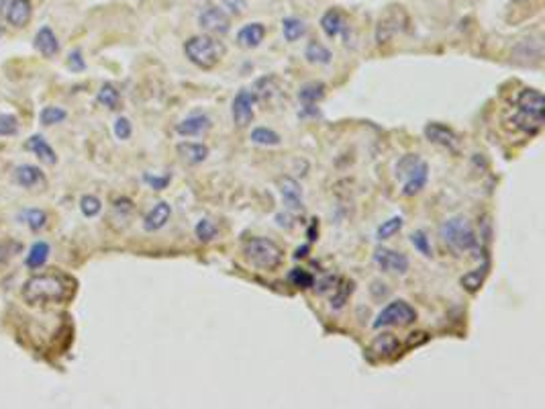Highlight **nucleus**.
<instances>
[{"label":"nucleus","mask_w":545,"mask_h":409,"mask_svg":"<svg viewBox=\"0 0 545 409\" xmlns=\"http://www.w3.org/2000/svg\"><path fill=\"white\" fill-rule=\"evenodd\" d=\"M19 133V121L15 115L10 113H0V135L2 137H10Z\"/></svg>","instance_id":"nucleus-41"},{"label":"nucleus","mask_w":545,"mask_h":409,"mask_svg":"<svg viewBox=\"0 0 545 409\" xmlns=\"http://www.w3.org/2000/svg\"><path fill=\"white\" fill-rule=\"evenodd\" d=\"M304 58L308 60L310 63H319V65H327V63L331 62V52L323 45V43H319V41H310L308 45H306V49H304Z\"/></svg>","instance_id":"nucleus-27"},{"label":"nucleus","mask_w":545,"mask_h":409,"mask_svg":"<svg viewBox=\"0 0 545 409\" xmlns=\"http://www.w3.org/2000/svg\"><path fill=\"white\" fill-rule=\"evenodd\" d=\"M325 91L327 88H325L323 82H308L299 91V98L303 100L304 105H317L325 98Z\"/></svg>","instance_id":"nucleus-29"},{"label":"nucleus","mask_w":545,"mask_h":409,"mask_svg":"<svg viewBox=\"0 0 545 409\" xmlns=\"http://www.w3.org/2000/svg\"><path fill=\"white\" fill-rule=\"evenodd\" d=\"M243 254L247 262L260 270H276L284 260L282 248L268 238H251L249 242H245Z\"/></svg>","instance_id":"nucleus-4"},{"label":"nucleus","mask_w":545,"mask_h":409,"mask_svg":"<svg viewBox=\"0 0 545 409\" xmlns=\"http://www.w3.org/2000/svg\"><path fill=\"white\" fill-rule=\"evenodd\" d=\"M488 268H490V264L486 262V264H482L480 268L470 270L468 275H464V277L459 279V283H461V286H464L468 293H476V291H480V286L484 284L486 277H488Z\"/></svg>","instance_id":"nucleus-25"},{"label":"nucleus","mask_w":545,"mask_h":409,"mask_svg":"<svg viewBox=\"0 0 545 409\" xmlns=\"http://www.w3.org/2000/svg\"><path fill=\"white\" fill-rule=\"evenodd\" d=\"M337 277H327V279H323V281H319L317 283V291L321 293V295H325L327 291H333V286L337 284Z\"/></svg>","instance_id":"nucleus-48"},{"label":"nucleus","mask_w":545,"mask_h":409,"mask_svg":"<svg viewBox=\"0 0 545 409\" xmlns=\"http://www.w3.org/2000/svg\"><path fill=\"white\" fill-rule=\"evenodd\" d=\"M419 162H421V157L417 156V154H406V156H402L398 160V164H396V176H398V178H404Z\"/></svg>","instance_id":"nucleus-42"},{"label":"nucleus","mask_w":545,"mask_h":409,"mask_svg":"<svg viewBox=\"0 0 545 409\" xmlns=\"http://www.w3.org/2000/svg\"><path fill=\"white\" fill-rule=\"evenodd\" d=\"M282 33H284V39L294 43L297 39H301L304 33H306V25H304L303 19H297V17H286L282 21Z\"/></svg>","instance_id":"nucleus-30"},{"label":"nucleus","mask_w":545,"mask_h":409,"mask_svg":"<svg viewBox=\"0 0 545 409\" xmlns=\"http://www.w3.org/2000/svg\"><path fill=\"white\" fill-rule=\"evenodd\" d=\"M288 281L294 284L297 288H313L315 286V277L310 275V272H306L303 268H294V270H290V275H288Z\"/></svg>","instance_id":"nucleus-38"},{"label":"nucleus","mask_w":545,"mask_h":409,"mask_svg":"<svg viewBox=\"0 0 545 409\" xmlns=\"http://www.w3.org/2000/svg\"><path fill=\"white\" fill-rule=\"evenodd\" d=\"M198 27L209 35H225L231 29V19L229 15L219 8V6H207L198 15Z\"/></svg>","instance_id":"nucleus-8"},{"label":"nucleus","mask_w":545,"mask_h":409,"mask_svg":"<svg viewBox=\"0 0 545 409\" xmlns=\"http://www.w3.org/2000/svg\"><path fill=\"white\" fill-rule=\"evenodd\" d=\"M143 183H145L148 187H152L153 190H164L170 183H172V176H170V174L157 176V174H150V172H145V174H143Z\"/></svg>","instance_id":"nucleus-43"},{"label":"nucleus","mask_w":545,"mask_h":409,"mask_svg":"<svg viewBox=\"0 0 545 409\" xmlns=\"http://www.w3.org/2000/svg\"><path fill=\"white\" fill-rule=\"evenodd\" d=\"M251 141H253V144H258V146L276 148V146H280V144H282V137H280L276 131L268 129V127H255V129L251 131Z\"/></svg>","instance_id":"nucleus-31"},{"label":"nucleus","mask_w":545,"mask_h":409,"mask_svg":"<svg viewBox=\"0 0 545 409\" xmlns=\"http://www.w3.org/2000/svg\"><path fill=\"white\" fill-rule=\"evenodd\" d=\"M545 115H535V113H525V111H516V115L513 117V123H515L516 129L529 133V135H535L542 127H544Z\"/></svg>","instance_id":"nucleus-24"},{"label":"nucleus","mask_w":545,"mask_h":409,"mask_svg":"<svg viewBox=\"0 0 545 409\" xmlns=\"http://www.w3.org/2000/svg\"><path fill=\"white\" fill-rule=\"evenodd\" d=\"M411 244L415 246V250L419 254H423L425 258H431L433 256V248H431V242L427 238L423 229H417L413 236H411Z\"/></svg>","instance_id":"nucleus-40"},{"label":"nucleus","mask_w":545,"mask_h":409,"mask_svg":"<svg viewBox=\"0 0 545 409\" xmlns=\"http://www.w3.org/2000/svg\"><path fill=\"white\" fill-rule=\"evenodd\" d=\"M374 262L382 272H394V275H406L411 262L406 258V254L396 252L390 248H376L374 250Z\"/></svg>","instance_id":"nucleus-7"},{"label":"nucleus","mask_w":545,"mask_h":409,"mask_svg":"<svg viewBox=\"0 0 545 409\" xmlns=\"http://www.w3.org/2000/svg\"><path fill=\"white\" fill-rule=\"evenodd\" d=\"M398 350H400V342H398V338H396L394 334H390V332H384V334L376 336L374 342L370 344V354L376 356V358H380V360L393 358V356L398 354Z\"/></svg>","instance_id":"nucleus-14"},{"label":"nucleus","mask_w":545,"mask_h":409,"mask_svg":"<svg viewBox=\"0 0 545 409\" xmlns=\"http://www.w3.org/2000/svg\"><path fill=\"white\" fill-rule=\"evenodd\" d=\"M33 45L35 49L43 56V58H54L58 56L60 52V41H58V35L54 33L52 27H41L35 39H33Z\"/></svg>","instance_id":"nucleus-16"},{"label":"nucleus","mask_w":545,"mask_h":409,"mask_svg":"<svg viewBox=\"0 0 545 409\" xmlns=\"http://www.w3.org/2000/svg\"><path fill=\"white\" fill-rule=\"evenodd\" d=\"M306 252H308V246L299 248V250H297V258H304V256H306Z\"/></svg>","instance_id":"nucleus-50"},{"label":"nucleus","mask_w":545,"mask_h":409,"mask_svg":"<svg viewBox=\"0 0 545 409\" xmlns=\"http://www.w3.org/2000/svg\"><path fill=\"white\" fill-rule=\"evenodd\" d=\"M308 242H315L317 240V236H319V221L317 219H313V223H310V227H308Z\"/></svg>","instance_id":"nucleus-49"},{"label":"nucleus","mask_w":545,"mask_h":409,"mask_svg":"<svg viewBox=\"0 0 545 409\" xmlns=\"http://www.w3.org/2000/svg\"><path fill=\"white\" fill-rule=\"evenodd\" d=\"M321 29L323 33L329 37V39H335V37H339V35H343L345 29H347V23H345V19H343V15L339 13V10H327L323 17H321Z\"/></svg>","instance_id":"nucleus-23"},{"label":"nucleus","mask_w":545,"mask_h":409,"mask_svg":"<svg viewBox=\"0 0 545 409\" xmlns=\"http://www.w3.org/2000/svg\"><path fill=\"white\" fill-rule=\"evenodd\" d=\"M21 219L29 225V229L39 231V229H43V227L47 225V213L41 211V209H27V211L21 215Z\"/></svg>","instance_id":"nucleus-34"},{"label":"nucleus","mask_w":545,"mask_h":409,"mask_svg":"<svg viewBox=\"0 0 545 409\" xmlns=\"http://www.w3.org/2000/svg\"><path fill=\"white\" fill-rule=\"evenodd\" d=\"M4 15H6V21H8L10 27H15V29L27 27L31 15H33L31 0H10L4 8Z\"/></svg>","instance_id":"nucleus-11"},{"label":"nucleus","mask_w":545,"mask_h":409,"mask_svg":"<svg viewBox=\"0 0 545 409\" xmlns=\"http://www.w3.org/2000/svg\"><path fill=\"white\" fill-rule=\"evenodd\" d=\"M23 252V244L17 240H2L0 242V264H6L10 258Z\"/></svg>","instance_id":"nucleus-39"},{"label":"nucleus","mask_w":545,"mask_h":409,"mask_svg":"<svg viewBox=\"0 0 545 409\" xmlns=\"http://www.w3.org/2000/svg\"><path fill=\"white\" fill-rule=\"evenodd\" d=\"M429 180V166L427 162H419L406 176H404V185H402V196H415L417 192L425 189Z\"/></svg>","instance_id":"nucleus-13"},{"label":"nucleus","mask_w":545,"mask_h":409,"mask_svg":"<svg viewBox=\"0 0 545 409\" xmlns=\"http://www.w3.org/2000/svg\"><path fill=\"white\" fill-rule=\"evenodd\" d=\"M417 309L413 305H409L406 301H393L388 303L378 317L374 319L372 327L380 330V327H388V325H398V327H406L413 325L417 321Z\"/></svg>","instance_id":"nucleus-5"},{"label":"nucleus","mask_w":545,"mask_h":409,"mask_svg":"<svg viewBox=\"0 0 545 409\" xmlns=\"http://www.w3.org/2000/svg\"><path fill=\"white\" fill-rule=\"evenodd\" d=\"M264 37H266V27L262 23H249V25H243L237 33V43L243 49H255L262 45Z\"/></svg>","instance_id":"nucleus-20"},{"label":"nucleus","mask_w":545,"mask_h":409,"mask_svg":"<svg viewBox=\"0 0 545 409\" xmlns=\"http://www.w3.org/2000/svg\"><path fill=\"white\" fill-rule=\"evenodd\" d=\"M15 178L23 189H35V187H43L45 185V176L37 166L31 164H21L15 168Z\"/></svg>","instance_id":"nucleus-21"},{"label":"nucleus","mask_w":545,"mask_h":409,"mask_svg":"<svg viewBox=\"0 0 545 409\" xmlns=\"http://www.w3.org/2000/svg\"><path fill=\"white\" fill-rule=\"evenodd\" d=\"M4 8H6V0H0V13H2Z\"/></svg>","instance_id":"nucleus-51"},{"label":"nucleus","mask_w":545,"mask_h":409,"mask_svg":"<svg viewBox=\"0 0 545 409\" xmlns=\"http://www.w3.org/2000/svg\"><path fill=\"white\" fill-rule=\"evenodd\" d=\"M513 2H523V0H513Z\"/></svg>","instance_id":"nucleus-52"},{"label":"nucleus","mask_w":545,"mask_h":409,"mask_svg":"<svg viewBox=\"0 0 545 409\" xmlns=\"http://www.w3.org/2000/svg\"><path fill=\"white\" fill-rule=\"evenodd\" d=\"M402 225H404V219L400 215H394L390 219L382 221V225H378V229H376V238L380 242L382 240H390L393 236H396L402 229Z\"/></svg>","instance_id":"nucleus-33"},{"label":"nucleus","mask_w":545,"mask_h":409,"mask_svg":"<svg viewBox=\"0 0 545 409\" xmlns=\"http://www.w3.org/2000/svg\"><path fill=\"white\" fill-rule=\"evenodd\" d=\"M212 127V121L207 115H190L184 121L176 125V133L182 137H192V135H205Z\"/></svg>","instance_id":"nucleus-19"},{"label":"nucleus","mask_w":545,"mask_h":409,"mask_svg":"<svg viewBox=\"0 0 545 409\" xmlns=\"http://www.w3.org/2000/svg\"><path fill=\"white\" fill-rule=\"evenodd\" d=\"M80 211H82L84 217H96V215L102 211V203H100V199L94 196V194H84V196L80 199Z\"/></svg>","instance_id":"nucleus-37"},{"label":"nucleus","mask_w":545,"mask_h":409,"mask_svg":"<svg viewBox=\"0 0 545 409\" xmlns=\"http://www.w3.org/2000/svg\"><path fill=\"white\" fill-rule=\"evenodd\" d=\"M96 100H98L102 107L115 111V109H119V105H121V95H119V91H117L113 84L106 82V84L100 86V91H98V95H96Z\"/></svg>","instance_id":"nucleus-32"},{"label":"nucleus","mask_w":545,"mask_h":409,"mask_svg":"<svg viewBox=\"0 0 545 409\" xmlns=\"http://www.w3.org/2000/svg\"><path fill=\"white\" fill-rule=\"evenodd\" d=\"M176 152H178V156L182 157V162H186L188 166H198V164H203L209 154H211V150L205 146V144H192V141H182L176 146Z\"/></svg>","instance_id":"nucleus-18"},{"label":"nucleus","mask_w":545,"mask_h":409,"mask_svg":"<svg viewBox=\"0 0 545 409\" xmlns=\"http://www.w3.org/2000/svg\"><path fill=\"white\" fill-rule=\"evenodd\" d=\"M25 148H27L29 152H33V154L39 157L41 162L49 164V166L58 164V154H56V150L45 141L43 135H31L29 139L25 141Z\"/></svg>","instance_id":"nucleus-22"},{"label":"nucleus","mask_w":545,"mask_h":409,"mask_svg":"<svg viewBox=\"0 0 545 409\" xmlns=\"http://www.w3.org/2000/svg\"><path fill=\"white\" fill-rule=\"evenodd\" d=\"M352 293H354V283H352V281H345V279H339L337 284L333 286V291H331V307L337 309V311L343 309L345 303L349 301Z\"/></svg>","instance_id":"nucleus-26"},{"label":"nucleus","mask_w":545,"mask_h":409,"mask_svg":"<svg viewBox=\"0 0 545 409\" xmlns=\"http://www.w3.org/2000/svg\"><path fill=\"white\" fill-rule=\"evenodd\" d=\"M402 8L400 6H393L380 21H378V27H376V41L380 45L388 43L393 39L396 33L402 31V25H400V17H402Z\"/></svg>","instance_id":"nucleus-10"},{"label":"nucleus","mask_w":545,"mask_h":409,"mask_svg":"<svg viewBox=\"0 0 545 409\" xmlns=\"http://www.w3.org/2000/svg\"><path fill=\"white\" fill-rule=\"evenodd\" d=\"M516 111L545 115L544 95H542L539 91H535V88H523V91L516 95Z\"/></svg>","instance_id":"nucleus-15"},{"label":"nucleus","mask_w":545,"mask_h":409,"mask_svg":"<svg viewBox=\"0 0 545 409\" xmlns=\"http://www.w3.org/2000/svg\"><path fill=\"white\" fill-rule=\"evenodd\" d=\"M65 117H68V113L60 107H45L39 115V121H41V125H58Z\"/></svg>","instance_id":"nucleus-36"},{"label":"nucleus","mask_w":545,"mask_h":409,"mask_svg":"<svg viewBox=\"0 0 545 409\" xmlns=\"http://www.w3.org/2000/svg\"><path fill=\"white\" fill-rule=\"evenodd\" d=\"M427 340H429V334H425V332H413V334L409 336V340H406V346H421Z\"/></svg>","instance_id":"nucleus-46"},{"label":"nucleus","mask_w":545,"mask_h":409,"mask_svg":"<svg viewBox=\"0 0 545 409\" xmlns=\"http://www.w3.org/2000/svg\"><path fill=\"white\" fill-rule=\"evenodd\" d=\"M113 131H115V135H117V139H129L131 137V133H133V127H131V121L127 119V117H119L117 121H115V125H113Z\"/></svg>","instance_id":"nucleus-44"},{"label":"nucleus","mask_w":545,"mask_h":409,"mask_svg":"<svg viewBox=\"0 0 545 409\" xmlns=\"http://www.w3.org/2000/svg\"><path fill=\"white\" fill-rule=\"evenodd\" d=\"M0 35H2V31H0Z\"/></svg>","instance_id":"nucleus-53"},{"label":"nucleus","mask_w":545,"mask_h":409,"mask_svg":"<svg viewBox=\"0 0 545 409\" xmlns=\"http://www.w3.org/2000/svg\"><path fill=\"white\" fill-rule=\"evenodd\" d=\"M223 4H225L233 15H242L243 10H245V6H247L245 0H223Z\"/></svg>","instance_id":"nucleus-47"},{"label":"nucleus","mask_w":545,"mask_h":409,"mask_svg":"<svg viewBox=\"0 0 545 409\" xmlns=\"http://www.w3.org/2000/svg\"><path fill=\"white\" fill-rule=\"evenodd\" d=\"M47 258H49V244H45V242H35V244L31 246L25 262H27L29 268L37 270V268H41V266L47 262Z\"/></svg>","instance_id":"nucleus-28"},{"label":"nucleus","mask_w":545,"mask_h":409,"mask_svg":"<svg viewBox=\"0 0 545 409\" xmlns=\"http://www.w3.org/2000/svg\"><path fill=\"white\" fill-rule=\"evenodd\" d=\"M423 133L431 144H437V146H441V148H445V150L457 154V150H459V139H457L454 129H450L448 125H441V123H427Z\"/></svg>","instance_id":"nucleus-9"},{"label":"nucleus","mask_w":545,"mask_h":409,"mask_svg":"<svg viewBox=\"0 0 545 409\" xmlns=\"http://www.w3.org/2000/svg\"><path fill=\"white\" fill-rule=\"evenodd\" d=\"M184 56L188 58V62L194 63L200 70H212L223 60L225 45L212 35H196L184 43Z\"/></svg>","instance_id":"nucleus-3"},{"label":"nucleus","mask_w":545,"mask_h":409,"mask_svg":"<svg viewBox=\"0 0 545 409\" xmlns=\"http://www.w3.org/2000/svg\"><path fill=\"white\" fill-rule=\"evenodd\" d=\"M194 233H196V238H198L200 242L209 244V242H212V240L219 236V229H216V225H214L211 219H200L196 223V227H194Z\"/></svg>","instance_id":"nucleus-35"},{"label":"nucleus","mask_w":545,"mask_h":409,"mask_svg":"<svg viewBox=\"0 0 545 409\" xmlns=\"http://www.w3.org/2000/svg\"><path fill=\"white\" fill-rule=\"evenodd\" d=\"M255 102H258V95H255L253 91L243 88V91H239V93L235 95L233 105H231V117H233V123H235V125L247 127L253 121Z\"/></svg>","instance_id":"nucleus-6"},{"label":"nucleus","mask_w":545,"mask_h":409,"mask_svg":"<svg viewBox=\"0 0 545 409\" xmlns=\"http://www.w3.org/2000/svg\"><path fill=\"white\" fill-rule=\"evenodd\" d=\"M278 189H280V194H282V201H284L286 209L303 211V189H301V185L294 178L282 176L278 180Z\"/></svg>","instance_id":"nucleus-12"},{"label":"nucleus","mask_w":545,"mask_h":409,"mask_svg":"<svg viewBox=\"0 0 545 409\" xmlns=\"http://www.w3.org/2000/svg\"><path fill=\"white\" fill-rule=\"evenodd\" d=\"M68 68H70L72 72H82V70H86V62H84L80 49H74V52L68 56Z\"/></svg>","instance_id":"nucleus-45"},{"label":"nucleus","mask_w":545,"mask_h":409,"mask_svg":"<svg viewBox=\"0 0 545 409\" xmlns=\"http://www.w3.org/2000/svg\"><path fill=\"white\" fill-rule=\"evenodd\" d=\"M439 238L441 242L452 248L454 252H472L478 248V236H476V229L474 225L470 223L468 217L464 215H455V217H450L445 219L441 225H439Z\"/></svg>","instance_id":"nucleus-2"},{"label":"nucleus","mask_w":545,"mask_h":409,"mask_svg":"<svg viewBox=\"0 0 545 409\" xmlns=\"http://www.w3.org/2000/svg\"><path fill=\"white\" fill-rule=\"evenodd\" d=\"M74 279L52 272V275H37L31 277L23 284V301L29 305H45V303H63L74 293Z\"/></svg>","instance_id":"nucleus-1"},{"label":"nucleus","mask_w":545,"mask_h":409,"mask_svg":"<svg viewBox=\"0 0 545 409\" xmlns=\"http://www.w3.org/2000/svg\"><path fill=\"white\" fill-rule=\"evenodd\" d=\"M172 217V207H170V203H166V201H159V203H155L152 207V211L145 215V219H143V229L145 231H159L168 221Z\"/></svg>","instance_id":"nucleus-17"}]
</instances>
